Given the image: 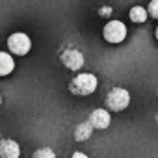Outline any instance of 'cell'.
I'll return each mask as SVG.
<instances>
[{"mask_svg":"<svg viewBox=\"0 0 158 158\" xmlns=\"http://www.w3.org/2000/svg\"><path fill=\"white\" fill-rule=\"evenodd\" d=\"M97 76L95 74H91V73H82V74H76L73 80H71V84H69V88H71V91L74 93V95H91L95 89H97Z\"/></svg>","mask_w":158,"mask_h":158,"instance_id":"obj_1","label":"cell"},{"mask_svg":"<svg viewBox=\"0 0 158 158\" xmlns=\"http://www.w3.org/2000/svg\"><path fill=\"white\" fill-rule=\"evenodd\" d=\"M128 102H130V93L125 88H114L106 97V106L114 112L125 110L128 106Z\"/></svg>","mask_w":158,"mask_h":158,"instance_id":"obj_2","label":"cell"},{"mask_svg":"<svg viewBox=\"0 0 158 158\" xmlns=\"http://www.w3.org/2000/svg\"><path fill=\"white\" fill-rule=\"evenodd\" d=\"M102 35H104V39H106L108 43H114V45L123 43L125 37H127V26H125L121 21H110V23L104 26Z\"/></svg>","mask_w":158,"mask_h":158,"instance_id":"obj_3","label":"cell"},{"mask_svg":"<svg viewBox=\"0 0 158 158\" xmlns=\"http://www.w3.org/2000/svg\"><path fill=\"white\" fill-rule=\"evenodd\" d=\"M8 47L11 50V54H17V56H24L30 52L32 48V41L26 34L23 32H17V34H11L10 39H8Z\"/></svg>","mask_w":158,"mask_h":158,"instance_id":"obj_4","label":"cell"},{"mask_svg":"<svg viewBox=\"0 0 158 158\" xmlns=\"http://www.w3.org/2000/svg\"><path fill=\"white\" fill-rule=\"evenodd\" d=\"M61 63L71 71H78L84 65V54L76 48H67L65 52H61Z\"/></svg>","mask_w":158,"mask_h":158,"instance_id":"obj_5","label":"cell"},{"mask_svg":"<svg viewBox=\"0 0 158 158\" xmlns=\"http://www.w3.org/2000/svg\"><path fill=\"white\" fill-rule=\"evenodd\" d=\"M110 114L104 110V108H97V110H93L91 112V115H89V123H91V127L93 128H99V130H102V128H108L110 127Z\"/></svg>","mask_w":158,"mask_h":158,"instance_id":"obj_6","label":"cell"},{"mask_svg":"<svg viewBox=\"0 0 158 158\" xmlns=\"http://www.w3.org/2000/svg\"><path fill=\"white\" fill-rule=\"evenodd\" d=\"M21 154V149H19V143L13 141V139H2L0 141V156L4 158H17Z\"/></svg>","mask_w":158,"mask_h":158,"instance_id":"obj_7","label":"cell"},{"mask_svg":"<svg viewBox=\"0 0 158 158\" xmlns=\"http://www.w3.org/2000/svg\"><path fill=\"white\" fill-rule=\"evenodd\" d=\"M15 69V60L8 52H0V76H8Z\"/></svg>","mask_w":158,"mask_h":158,"instance_id":"obj_8","label":"cell"},{"mask_svg":"<svg viewBox=\"0 0 158 158\" xmlns=\"http://www.w3.org/2000/svg\"><path fill=\"white\" fill-rule=\"evenodd\" d=\"M91 134H93V127H91L89 121L80 123V125L74 128V139H76V141H86V139L91 138Z\"/></svg>","mask_w":158,"mask_h":158,"instance_id":"obj_9","label":"cell"},{"mask_svg":"<svg viewBox=\"0 0 158 158\" xmlns=\"http://www.w3.org/2000/svg\"><path fill=\"white\" fill-rule=\"evenodd\" d=\"M130 21L132 23H145L147 21V17H149V13H147V10L145 8H141V6H134L132 10H130Z\"/></svg>","mask_w":158,"mask_h":158,"instance_id":"obj_10","label":"cell"},{"mask_svg":"<svg viewBox=\"0 0 158 158\" xmlns=\"http://www.w3.org/2000/svg\"><path fill=\"white\" fill-rule=\"evenodd\" d=\"M147 13H151V17H152V19H158V0H151Z\"/></svg>","mask_w":158,"mask_h":158,"instance_id":"obj_11","label":"cell"},{"mask_svg":"<svg viewBox=\"0 0 158 158\" xmlns=\"http://www.w3.org/2000/svg\"><path fill=\"white\" fill-rule=\"evenodd\" d=\"M35 158H41V156H47V158H54L56 154L50 151V149H39V151H35V154H34Z\"/></svg>","mask_w":158,"mask_h":158,"instance_id":"obj_12","label":"cell"},{"mask_svg":"<svg viewBox=\"0 0 158 158\" xmlns=\"http://www.w3.org/2000/svg\"><path fill=\"white\" fill-rule=\"evenodd\" d=\"M110 13H112V8H101V15L106 17V15H110Z\"/></svg>","mask_w":158,"mask_h":158,"instance_id":"obj_13","label":"cell"},{"mask_svg":"<svg viewBox=\"0 0 158 158\" xmlns=\"http://www.w3.org/2000/svg\"><path fill=\"white\" fill-rule=\"evenodd\" d=\"M73 156H74V158H84L86 154H84V152H80V151H76V152H74Z\"/></svg>","mask_w":158,"mask_h":158,"instance_id":"obj_14","label":"cell"},{"mask_svg":"<svg viewBox=\"0 0 158 158\" xmlns=\"http://www.w3.org/2000/svg\"><path fill=\"white\" fill-rule=\"evenodd\" d=\"M156 39H158V28H156Z\"/></svg>","mask_w":158,"mask_h":158,"instance_id":"obj_15","label":"cell"},{"mask_svg":"<svg viewBox=\"0 0 158 158\" xmlns=\"http://www.w3.org/2000/svg\"><path fill=\"white\" fill-rule=\"evenodd\" d=\"M0 104H2V95H0Z\"/></svg>","mask_w":158,"mask_h":158,"instance_id":"obj_16","label":"cell"}]
</instances>
